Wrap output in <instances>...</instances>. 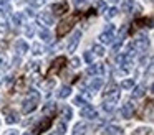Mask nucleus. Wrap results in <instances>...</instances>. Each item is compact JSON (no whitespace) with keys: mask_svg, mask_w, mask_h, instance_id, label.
Instances as JSON below:
<instances>
[{"mask_svg":"<svg viewBox=\"0 0 154 135\" xmlns=\"http://www.w3.org/2000/svg\"><path fill=\"white\" fill-rule=\"evenodd\" d=\"M78 16H80V13H75V15H71L68 20H63V22L58 25V28H57V36H58V38L65 36L71 28H73V25H75V22H76Z\"/></svg>","mask_w":154,"mask_h":135,"instance_id":"f257e3e1","label":"nucleus"},{"mask_svg":"<svg viewBox=\"0 0 154 135\" xmlns=\"http://www.w3.org/2000/svg\"><path fill=\"white\" fill-rule=\"evenodd\" d=\"M116 26L113 25V23H108L106 28H104V31L100 35V41L103 43V45H113L114 38H116Z\"/></svg>","mask_w":154,"mask_h":135,"instance_id":"f03ea898","label":"nucleus"},{"mask_svg":"<svg viewBox=\"0 0 154 135\" xmlns=\"http://www.w3.org/2000/svg\"><path fill=\"white\" fill-rule=\"evenodd\" d=\"M131 46H133L134 51L144 54V53H146V49H147V46H149V40H147L146 35H143V33H141V35H137L136 38H134V41L131 43Z\"/></svg>","mask_w":154,"mask_h":135,"instance_id":"7ed1b4c3","label":"nucleus"},{"mask_svg":"<svg viewBox=\"0 0 154 135\" xmlns=\"http://www.w3.org/2000/svg\"><path fill=\"white\" fill-rule=\"evenodd\" d=\"M81 30H75L73 35L68 38V43H66V51L68 53H75L78 48V45H80V40H81Z\"/></svg>","mask_w":154,"mask_h":135,"instance_id":"20e7f679","label":"nucleus"},{"mask_svg":"<svg viewBox=\"0 0 154 135\" xmlns=\"http://www.w3.org/2000/svg\"><path fill=\"white\" fill-rule=\"evenodd\" d=\"M50 127H51V117H43L37 125H35V128H33V132H32V135H42L45 130H48Z\"/></svg>","mask_w":154,"mask_h":135,"instance_id":"39448f33","label":"nucleus"},{"mask_svg":"<svg viewBox=\"0 0 154 135\" xmlns=\"http://www.w3.org/2000/svg\"><path fill=\"white\" fill-rule=\"evenodd\" d=\"M53 13L51 12H40V15L37 16V22L40 26H50L55 23V18H53Z\"/></svg>","mask_w":154,"mask_h":135,"instance_id":"423d86ee","label":"nucleus"},{"mask_svg":"<svg viewBox=\"0 0 154 135\" xmlns=\"http://www.w3.org/2000/svg\"><path fill=\"white\" fill-rule=\"evenodd\" d=\"M30 49V46H28V43L25 41V40H17L14 45V51H15V56H18V58H22L23 54H27V51Z\"/></svg>","mask_w":154,"mask_h":135,"instance_id":"0eeeda50","label":"nucleus"},{"mask_svg":"<svg viewBox=\"0 0 154 135\" xmlns=\"http://www.w3.org/2000/svg\"><path fill=\"white\" fill-rule=\"evenodd\" d=\"M80 114H81V117L88 119V120H94V119L98 117L96 109L91 104H86V105H83V107H80Z\"/></svg>","mask_w":154,"mask_h":135,"instance_id":"6e6552de","label":"nucleus"},{"mask_svg":"<svg viewBox=\"0 0 154 135\" xmlns=\"http://www.w3.org/2000/svg\"><path fill=\"white\" fill-rule=\"evenodd\" d=\"M88 74L90 76H101L106 72V68H104L103 63H98V64H94V63H90V66H88Z\"/></svg>","mask_w":154,"mask_h":135,"instance_id":"1a4fd4ad","label":"nucleus"},{"mask_svg":"<svg viewBox=\"0 0 154 135\" xmlns=\"http://www.w3.org/2000/svg\"><path fill=\"white\" fill-rule=\"evenodd\" d=\"M133 112H134V104L131 101H126L123 105H121V109H119L121 117H124V119H131L133 117Z\"/></svg>","mask_w":154,"mask_h":135,"instance_id":"9d476101","label":"nucleus"},{"mask_svg":"<svg viewBox=\"0 0 154 135\" xmlns=\"http://www.w3.org/2000/svg\"><path fill=\"white\" fill-rule=\"evenodd\" d=\"M38 104H40L38 101H33V99H28V97H25V101H23V105H22V112H23V114H30V112H33L35 109L38 107Z\"/></svg>","mask_w":154,"mask_h":135,"instance_id":"9b49d317","label":"nucleus"},{"mask_svg":"<svg viewBox=\"0 0 154 135\" xmlns=\"http://www.w3.org/2000/svg\"><path fill=\"white\" fill-rule=\"evenodd\" d=\"M50 12L53 13V15H63V13H66L68 12V3L65 2H57V3H53L51 5V8H50Z\"/></svg>","mask_w":154,"mask_h":135,"instance_id":"f8f14e48","label":"nucleus"},{"mask_svg":"<svg viewBox=\"0 0 154 135\" xmlns=\"http://www.w3.org/2000/svg\"><path fill=\"white\" fill-rule=\"evenodd\" d=\"M4 115L7 119H5V122H7V124H17L18 120H20V117H18V114L15 110H12V109H4Z\"/></svg>","mask_w":154,"mask_h":135,"instance_id":"ddd939ff","label":"nucleus"},{"mask_svg":"<svg viewBox=\"0 0 154 135\" xmlns=\"http://www.w3.org/2000/svg\"><path fill=\"white\" fill-rule=\"evenodd\" d=\"M65 64H66V58H65V56H58V58L53 61V66H51V69H50V74H53V72H58Z\"/></svg>","mask_w":154,"mask_h":135,"instance_id":"4468645a","label":"nucleus"},{"mask_svg":"<svg viewBox=\"0 0 154 135\" xmlns=\"http://www.w3.org/2000/svg\"><path fill=\"white\" fill-rule=\"evenodd\" d=\"M103 79L100 78V76H93V81H91V84H90V87H88V91L91 92V94H94V92L98 91V89L103 86Z\"/></svg>","mask_w":154,"mask_h":135,"instance_id":"2eb2a0df","label":"nucleus"},{"mask_svg":"<svg viewBox=\"0 0 154 135\" xmlns=\"http://www.w3.org/2000/svg\"><path fill=\"white\" fill-rule=\"evenodd\" d=\"M38 36H40V40L45 41V43L51 41V33H50V30H48V26H40V30H38Z\"/></svg>","mask_w":154,"mask_h":135,"instance_id":"dca6fc26","label":"nucleus"},{"mask_svg":"<svg viewBox=\"0 0 154 135\" xmlns=\"http://www.w3.org/2000/svg\"><path fill=\"white\" fill-rule=\"evenodd\" d=\"M144 94H146V86L144 84L133 86V99H141Z\"/></svg>","mask_w":154,"mask_h":135,"instance_id":"f3484780","label":"nucleus"},{"mask_svg":"<svg viewBox=\"0 0 154 135\" xmlns=\"http://www.w3.org/2000/svg\"><path fill=\"white\" fill-rule=\"evenodd\" d=\"M55 109H57V104H55V102H48V104H45V105H43L42 112H43L45 117H53Z\"/></svg>","mask_w":154,"mask_h":135,"instance_id":"a211bd4d","label":"nucleus"},{"mask_svg":"<svg viewBox=\"0 0 154 135\" xmlns=\"http://www.w3.org/2000/svg\"><path fill=\"white\" fill-rule=\"evenodd\" d=\"M104 135H123V128L118 125H108L104 128Z\"/></svg>","mask_w":154,"mask_h":135,"instance_id":"6ab92c4d","label":"nucleus"},{"mask_svg":"<svg viewBox=\"0 0 154 135\" xmlns=\"http://www.w3.org/2000/svg\"><path fill=\"white\" fill-rule=\"evenodd\" d=\"M23 20H25V13H22V12L14 13V15H12V25H14V26H20L22 23H23Z\"/></svg>","mask_w":154,"mask_h":135,"instance_id":"aec40b11","label":"nucleus"},{"mask_svg":"<svg viewBox=\"0 0 154 135\" xmlns=\"http://www.w3.org/2000/svg\"><path fill=\"white\" fill-rule=\"evenodd\" d=\"M10 10H12L10 0H0V13H2V15H8Z\"/></svg>","mask_w":154,"mask_h":135,"instance_id":"412c9836","label":"nucleus"},{"mask_svg":"<svg viewBox=\"0 0 154 135\" xmlns=\"http://www.w3.org/2000/svg\"><path fill=\"white\" fill-rule=\"evenodd\" d=\"M70 94H71V87H70V86H61V87L58 89V92H57L58 99H66Z\"/></svg>","mask_w":154,"mask_h":135,"instance_id":"4be33fe9","label":"nucleus"},{"mask_svg":"<svg viewBox=\"0 0 154 135\" xmlns=\"http://www.w3.org/2000/svg\"><path fill=\"white\" fill-rule=\"evenodd\" d=\"M86 130H88V127H86V124H76L75 125V128H73V135H85L86 134Z\"/></svg>","mask_w":154,"mask_h":135,"instance_id":"5701e85b","label":"nucleus"},{"mask_svg":"<svg viewBox=\"0 0 154 135\" xmlns=\"http://www.w3.org/2000/svg\"><path fill=\"white\" fill-rule=\"evenodd\" d=\"M118 13H119V8H116V7H109V8L104 10V18L111 20V18H114Z\"/></svg>","mask_w":154,"mask_h":135,"instance_id":"b1692460","label":"nucleus"},{"mask_svg":"<svg viewBox=\"0 0 154 135\" xmlns=\"http://www.w3.org/2000/svg\"><path fill=\"white\" fill-rule=\"evenodd\" d=\"M55 134H57V135H65V134H66V122H65V120L58 122L57 127H55Z\"/></svg>","mask_w":154,"mask_h":135,"instance_id":"393cba45","label":"nucleus"},{"mask_svg":"<svg viewBox=\"0 0 154 135\" xmlns=\"http://www.w3.org/2000/svg\"><path fill=\"white\" fill-rule=\"evenodd\" d=\"M103 110L104 112H113L114 110V107H116V102H113V101H108V99H104V102H103Z\"/></svg>","mask_w":154,"mask_h":135,"instance_id":"a878e982","label":"nucleus"},{"mask_svg":"<svg viewBox=\"0 0 154 135\" xmlns=\"http://www.w3.org/2000/svg\"><path fill=\"white\" fill-rule=\"evenodd\" d=\"M71 115H73V112H71V107L65 105V107L61 109V119H63L65 122H68V120L71 119Z\"/></svg>","mask_w":154,"mask_h":135,"instance_id":"bb28decb","label":"nucleus"},{"mask_svg":"<svg viewBox=\"0 0 154 135\" xmlns=\"http://www.w3.org/2000/svg\"><path fill=\"white\" fill-rule=\"evenodd\" d=\"M133 5H134V0H123L121 10L123 12H129V10H133Z\"/></svg>","mask_w":154,"mask_h":135,"instance_id":"cd10ccee","label":"nucleus"},{"mask_svg":"<svg viewBox=\"0 0 154 135\" xmlns=\"http://www.w3.org/2000/svg\"><path fill=\"white\" fill-rule=\"evenodd\" d=\"M73 104H75V105H78V107H83V105H86V104H88V101L83 97V95H76V97L73 99Z\"/></svg>","mask_w":154,"mask_h":135,"instance_id":"c85d7f7f","label":"nucleus"},{"mask_svg":"<svg viewBox=\"0 0 154 135\" xmlns=\"http://www.w3.org/2000/svg\"><path fill=\"white\" fill-rule=\"evenodd\" d=\"M45 2H47V0H27L28 7H32V8H40Z\"/></svg>","mask_w":154,"mask_h":135,"instance_id":"c756f323","label":"nucleus"},{"mask_svg":"<svg viewBox=\"0 0 154 135\" xmlns=\"http://www.w3.org/2000/svg\"><path fill=\"white\" fill-rule=\"evenodd\" d=\"M151 134V128L149 127H139L133 132V135H149Z\"/></svg>","mask_w":154,"mask_h":135,"instance_id":"7c9ffc66","label":"nucleus"},{"mask_svg":"<svg viewBox=\"0 0 154 135\" xmlns=\"http://www.w3.org/2000/svg\"><path fill=\"white\" fill-rule=\"evenodd\" d=\"M116 89H119V87L116 86V82H114V81H109V82H108V86H106V89H104V95L109 94V92H113V91H116Z\"/></svg>","mask_w":154,"mask_h":135,"instance_id":"2f4dec72","label":"nucleus"},{"mask_svg":"<svg viewBox=\"0 0 154 135\" xmlns=\"http://www.w3.org/2000/svg\"><path fill=\"white\" fill-rule=\"evenodd\" d=\"M33 35H35V28H33V25H32V23L25 25V36H27V38H32Z\"/></svg>","mask_w":154,"mask_h":135,"instance_id":"473e14b6","label":"nucleus"},{"mask_svg":"<svg viewBox=\"0 0 154 135\" xmlns=\"http://www.w3.org/2000/svg\"><path fill=\"white\" fill-rule=\"evenodd\" d=\"M134 86V79H124L121 82V89H133Z\"/></svg>","mask_w":154,"mask_h":135,"instance_id":"72a5a7b5","label":"nucleus"},{"mask_svg":"<svg viewBox=\"0 0 154 135\" xmlns=\"http://www.w3.org/2000/svg\"><path fill=\"white\" fill-rule=\"evenodd\" d=\"M93 51L96 56H104V48L103 45H93Z\"/></svg>","mask_w":154,"mask_h":135,"instance_id":"f704fd0d","label":"nucleus"},{"mask_svg":"<svg viewBox=\"0 0 154 135\" xmlns=\"http://www.w3.org/2000/svg\"><path fill=\"white\" fill-rule=\"evenodd\" d=\"M32 53H33L35 56H38V54H42V53H43V48H42L40 43H35V45L32 46Z\"/></svg>","mask_w":154,"mask_h":135,"instance_id":"c9c22d12","label":"nucleus"},{"mask_svg":"<svg viewBox=\"0 0 154 135\" xmlns=\"http://www.w3.org/2000/svg\"><path fill=\"white\" fill-rule=\"evenodd\" d=\"M7 64H8L7 54H5L4 51H2V53H0V66H2V68H7Z\"/></svg>","mask_w":154,"mask_h":135,"instance_id":"e433bc0d","label":"nucleus"},{"mask_svg":"<svg viewBox=\"0 0 154 135\" xmlns=\"http://www.w3.org/2000/svg\"><path fill=\"white\" fill-rule=\"evenodd\" d=\"M25 81H27L25 78H20V79H18V81L15 82V91H22V87L25 86Z\"/></svg>","mask_w":154,"mask_h":135,"instance_id":"4c0bfd02","label":"nucleus"},{"mask_svg":"<svg viewBox=\"0 0 154 135\" xmlns=\"http://www.w3.org/2000/svg\"><path fill=\"white\" fill-rule=\"evenodd\" d=\"M80 64H81V59H80V58H76V56H75V58H73V59H71V61H70V66H71V68H73V69L80 68Z\"/></svg>","mask_w":154,"mask_h":135,"instance_id":"58836bf2","label":"nucleus"},{"mask_svg":"<svg viewBox=\"0 0 154 135\" xmlns=\"http://www.w3.org/2000/svg\"><path fill=\"white\" fill-rule=\"evenodd\" d=\"M7 33H8V23L2 22L0 23V35H7Z\"/></svg>","mask_w":154,"mask_h":135,"instance_id":"ea45409f","label":"nucleus"},{"mask_svg":"<svg viewBox=\"0 0 154 135\" xmlns=\"http://www.w3.org/2000/svg\"><path fill=\"white\" fill-rule=\"evenodd\" d=\"M85 61L93 63V54H91V51H85Z\"/></svg>","mask_w":154,"mask_h":135,"instance_id":"a19ab883","label":"nucleus"},{"mask_svg":"<svg viewBox=\"0 0 154 135\" xmlns=\"http://www.w3.org/2000/svg\"><path fill=\"white\" fill-rule=\"evenodd\" d=\"M96 7H98V10H100V12H103V10H106V2H104V0H100Z\"/></svg>","mask_w":154,"mask_h":135,"instance_id":"79ce46f5","label":"nucleus"},{"mask_svg":"<svg viewBox=\"0 0 154 135\" xmlns=\"http://www.w3.org/2000/svg\"><path fill=\"white\" fill-rule=\"evenodd\" d=\"M25 15H28V16H37V13H35V8L28 7V8L25 10Z\"/></svg>","mask_w":154,"mask_h":135,"instance_id":"37998d69","label":"nucleus"},{"mask_svg":"<svg viewBox=\"0 0 154 135\" xmlns=\"http://www.w3.org/2000/svg\"><path fill=\"white\" fill-rule=\"evenodd\" d=\"M83 2H85V0H75V5L80 7V5H83Z\"/></svg>","mask_w":154,"mask_h":135,"instance_id":"c03bdc74","label":"nucleus"},{"mask_svg":"<svg viewBox=\"0 0 154 135\" xmlns=\"http://www.w3.org/2000/svg\"><path fill=\"white\" fill-rule=\"evenodd\" d=\"M7 135H18V130H10Z\"/></svg>","mask_w":154,"mask_h":135,"instance_id":"a18cd8bd","label":"nucleus"},{"mask_svg":"<svg viewBox=\"0 0 154 135\" xmlns=\"http://www.w3.org/2000/svg\"><path fill=\"white\" fill-rule=\"evenodd\" d=\"M114 2H118V0H114Z\"/></svg>","mask_w":154,"mask_h":135,"instance_id":"49530a36","label":"nucleus"},{"mask_svg":"<svg viewBox=\"0 0 154 135\" xmlns=\"http://www.w3.org/2000/svg\"><path fill=\"white\" fill-rule=\"evenodd\" d=\"M0 125H2V122H0Z\"/></svg>","mask_w":154,"mask_h":135,"instance_id":"de8ad7c7","label":"nucleus"}]
</instances>
